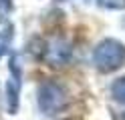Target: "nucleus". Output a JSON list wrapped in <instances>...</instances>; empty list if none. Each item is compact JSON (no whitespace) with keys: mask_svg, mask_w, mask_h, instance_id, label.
Here are the masks:
<instances>
[{"mask_svg":"<svg viewBox=\"0 0 125 120\" xmlns=\"http://www.w3.org/2000/svg\"><path fill=\"white\" fill-rule=\"evenodd\" d=\"M8 48H10V38L6 34H0V58L8 52Z\"/></svg>","mask_w":125,"mask_h":120,"instance_id":"8","label":"nucleus"},{"mask_svg":"<svg viewBox=\"0 0 125 120\" xmlns=\"http://www.w3.org/2000/svg\"><path fill=\"white\" fill-rule=\"evenodd\" d=\"M121 120H125V114H123V116H121Z\"/></svg>","mask_w":125,"mask_h":120,"instance_id":"9","label":"nucleus"},{"mask_svg":"<svg viewBox=\"0 0 125 120\" xmlns=\"http://www.w3.org/2000/svg\"><path fill=\"white\" fill-rule=\"evenodd\" d=\"M16 56L10 58V78L6 82V110L8 114L18 112V96H20V66L16 64Z\"/></svg>","mask_w":125,"mask_h":120,"instance_id":"4","label":"nucleus"},{"mask_svg":"<svg viewBox=\"0 0 125 120\" xmlns=\"http://www.w3.org/2000/svg\"><path fill=\"white\" fill-rule=\"evenodd\" d=\"M93 64L99 72H113L125 64V46L115 38H105L93 50Z\"/></svg>","mask_w":125,"mask_h":120,"instance_id":"1","label":"nucleus"},{"mask_svg":"<svg viewBox=\"0 0 125 120\" xmlns=\"http://www.w3.org/2000/svg\"><path fill=\"white\" fill-rule=\"evenodd\" d=\"M36 96H38V108H41V112H44L49 116L62 112L67 108V104H69L65 88L61 84H57V82H52V80H44L38 86Z\"/></svg>","mask_w":125,"mask_h":120,"instance_id":"2","label":"nucleus"},{"mask_svg":"<svg viewBox=\"0 0 125 120\" xmlns=\"http://www.w3.org/2000/svg\"><path fill=\"white\" fill-rule=\"evenodd\" d=\"M111 94H113V98L119 104H125V76L117 78L111 84Z\"/></svg>","mask_w":125,"mask_h":120,"instance_id":"5","label":"nucleus"},{"mask_svg":"<svg viewBox=\"0 0 125 120\" xmlns=\"http://www.w3.org/2000/svg\"><path fill=\"white\" fill-rule=\"evenodd\" d=\"M10 10H12V0H0V22L6 20Z\"/></svg>","mask_w":125,"mask_h":120,"instance_id":"7","label":"nucleus"},{"mask_svg":"<svg viewBox=\"0 0 125 120\" xmlns=\"http://www.w3.org/2000/svg\"><path fill=\"white\" fill-rule=\"evenodd\" d=\"M73 48L65 38H52L41 48V58L44 64H49L52 68H62L71 62Z\"/></svg>","mask_w":125,"mask_h":120,"instance_id":"3","label":"nucleus"},{"mask_svg":"<svg viewBox=\"0 0 125 120\" xmlns=\"http://www.w3.org/2000/svg\"><path fill=\"white\" fill-rule=\"evenodd\" d=\"M97 6L107 8V10H123L125 8V0H95Z\"/></svg>","mask_w":125,"mask_h":120,"instance_id":"6","label":"nucleus"}]
</instances>
